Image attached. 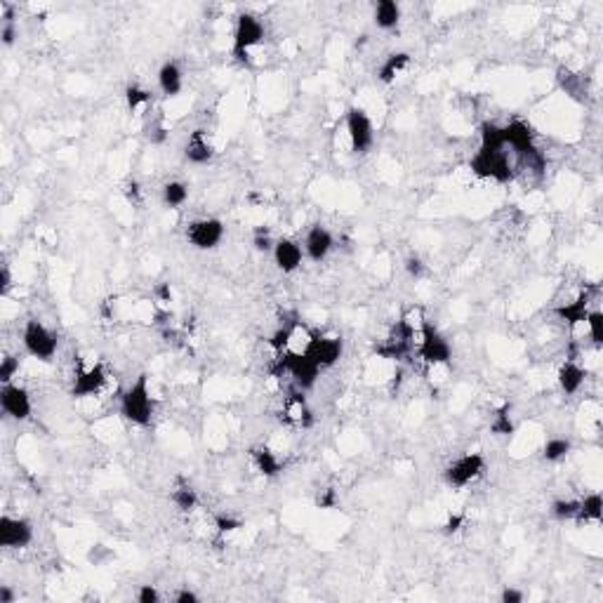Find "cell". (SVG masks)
<instances>
[{
  "label": "cell",
  "instance_id": "cell-25",
  "mask_svg": "<svg viewBox=\"0 0 603 603\" xmlns=\"http://www.w3.org/2000/svg\"><path fill=\"white\" fill-rule=\"evenodd\" d=\"M601 516H603V500H601L599 493H592V495H587L584 500H579V509H577L575 521H579V523H582V521L584 523L587 521L599 523Z\"/></svg>",
  "mask_w": 603,
  "mask_h": 603
},
{
  "label": "cell",
  "instance_id": "cell-39",
  "mask_svg": "<svg viewBox=\"0 0 603 603\" xmlns=\"http://www.w3.org/2000/svg\"><path fill=\"white\" fill-rule=\"evenodd\" d=\"M465 521H467L465 514H450V519H448L445 525H443V532H445V535H455V532H458L462 525H465Z\"/></svg>",
  "mask_w": 603,
  "mask_h": 603
},
{
  "label": "cell",
  "instance_id": "cell-30",
  "mask_svg": "<svg viewBox=\"0 0 603 603\" xmlns=\"http://www.w3.org/2000/svg\"><path fill=\"white\" fill-rule=\"evenodd\" d=\"M579 500H556L552 505V516L556 521H573L577 516Z\"/></svg>",
  "mask_w": 603,
  "mask_h": 603
},
{
  "label": "cell",
  "instance_id": "cell-16",
  "mask_svg": "<svg viewBox=\"0 0 603 603\" xmlns=\"http://www.w3.org/2000/svg\"><path fill=\"white\" fill-rule=\"evenodd\" d=\"M274 262L276 267L281 269L283 274H295L302 267V259H304V250L297 241L292 238H278L274 245Z\"/></svg>",
  "mask_w": 603,
  "mask_h": 603
},
{
  "label": "cell",
  "instance_id": "cell-8",
  "mask_svg": "<svg viewBox=\"0 0 603 603\" xmlns=\"http://www.w3.org/2000/svg\"><path fill=\"white\" fill-rule=\"evenodd\" d=\"M346 135H349L351 149L356 153H368L375 144V128L373 120L368 118V113L359 109V106H351L346 111Z\"/></svg>",
  "mask_w": 603,
  "mask_h": 603
},
{
  "label": "cell",
  "instance_id": "cell-23",
  "mask_svg": "<svg viewBox=\"0 0 603 603\" xmlns=\"http://www.w3.org/2000/svg\"><path fill=\"white\" fill-rule=\"evenodd\" d=\"M401 21V7L393 0H380L375 5V24L382 31H393Z\"/></svg>",
  "mask_w": 603,
  "mask_h": 603
},
{
  "label": "cell",
  "instance_id": "cell-44",
  "mask_svg": "<svg viewBox=\"0 0 603 603\" xmlns=\"http://www.w3.org/2000/svg\"><path fill=\"white\" fill-rule=\"evenodd\" d=\"M139 193H142V189H139V184L133 180V182H128V187H125V196L130 203H139Z\"/></svg>",
  "mask_w": 603,
  "mask_h": 603
},
{
  "label": "cell",
  "instance_id": "cell-47",
  "mask_svg": "<svg viewBox=\"0 0 603 603\" xmlns=\"http://www.w3.org/2000/svg\"><path fill=\"white\" fill-rule=\"evenodd\" d=\"M158 295L163 297L165 302H168L170 297H172V290H170V283H160V285H158Z\"/></svg>",
  "mask_w": 603,
  "mask_h": 603
},
{
  "label": "cell",
  "instance_id": "cell-20",
  "mask_svg": "<svg viewBox=\"0 0 603 603\" xmlns=\"http://www.w3.org/2000/svg\"><path fill=\"white\" fill-rule=\"evenodd\" d=\"M158 88L165 97H177L184 88V73L175 59H168L158 68Z\"/></svg>",
  "mask_w": 603,
  "mask_h": 603
},
{
  "label": "cell",
  "instance_id": "cell-35",
  "mask_svg": "<svg viewBox=\"0 0 603 603\" xmlns=\"http://www.w3.org/2000/svg\"><path fill=\"white\" fill-rule=\"evenodd\" d=\"M215 528H217L224 535V532L243 528V523L238 521V519H234V516H229V514H217V516H215Z\"/></svg>",
  "mask_w": 603,
  "mask_h": 603
},
{
  "label": "cell",
  "instance_id": "cell-4",
  "mask_svg": "<svg viewBox=\"0 0 603 603\" xmlns=\"http://www.w3.org/2000/svg\"><path fill=\"white\" fill-rule=\"evenodd\" d=\"M417 356L427 366H450L453 346L440 335V330L429 321H420V344H417Z\"/></svg>",
  "mask_w": 603,
  "mask_h": 603
},
{
  "label": "cell",
  "instance_id": "cell-10",
  "mask_svg": "<svg viewBox=\"0 0 603 603\" xmlns=\"http://www.w3.org/2000/svg\"><path fill=\"white\" fill-rule=\"evenodd\" d=\"M344 351V342L342 337H330V335H314L309 339L304 354L311 359L321 370L323 368H332L335 363L342 359Z\"/></svg>",
  "mask_w": 603,
  "mask_h": 603
},
{
  "label": "cell",
  "instance_id": "cell-27",
  "mask_svg": "<svg viewBox=\"0 0 603 603\" xmlns=\"http://www.w3.org/2000/svg\"><path fill=\"white\" fill-rule=\"evenodd\" d=\"M172 502L180 512L187 514V512H193V509L198 507V495L191 485H177V488L172 490Z\"/></svg>",
  "mask_w": 603,
  "mask_h": 603
},
{
  "label": "cell",
  "instance_id": "cell-17",
  "mask_svg": "<svg viewBox=\"0 0 603 603\" xmlns=\"http://www.w3.org/2000/svg\"><path fill=\"white\" fill-rule=\"evenodd\" d=\"M283 420L299 429H309L314 424V413H311V408H309L306 398L302 396V391L288 393V398H285V403H283Z\"/></svg>",
  "mask_w": 603,
  "mask_h": 603
},
{
  "label": "cell",
  "instance_id": "cell-26",
  "mask_svg": "<svg viewBox=\"0 0 603 603\" xmlns=\"http://www.w3.org/2000/svg\"><path fill=\"white\" fill-rule=\"evenodd\" d=\"M189 200V187L184 182H168L163 187V203L168 207H182Z\"/></svg>",
  "mask_w": 603,
  "mask_h": 603
},
{
  "label": "cell",
  "instance_id": "cell-18",
  "mask_svg": "<svg viewBox=\"0 0 603 603\" xmlns=\"http://www.w3.org/2000/svg\"><path fill=\"white\" fill-rule=\"evenodd\" d=\"M589 311H592V292L582 290L573 302L561 304L559 309H556V316H559L563 323H568V326H579V323L587 321Z\"/></svg>",
  "mask_w": 603,
  "mask_h": 603
},
{
  "label": "cell",
  "instance_id": "cell-37",
  "mask_svg": "<svg viewBox=\"0 0 603 603\" xmlns=\"http://www.w3.org/2000/svg\"><path fill=\"white\" fill-rule=\"evenodd\" d=\"M149 130V139H151V144H163L165 139H168V128H165V123L163 120H151V125L146 128Z\"/></svg>",
  "mask_w": 603,
  "mask_h": 603
},
{
  "label": "cell",
  "instance_id": "cell-32",
  "mask_svg": "<svg viewBox=\"0 0 603 603\" xmlns=\"http://www.w3.org/2000/svg\"><path fill=\"white\" fill-rule=\"evenodd\" d=\"M493 431L500 436H512L514 434V424H512V417H509V406H502L500 411L495 413Z\"/></svg>",
  "mask_w": 603,
  "mask_h": 603
},
{
  "label": "cell",
  "instance_id": "cell-19",
  "mask_svg": "<svg viewBox=\"0 0 603 603\" xmlns=\"http://www.w3.org/2000/svg\"><path fill=\"white\" fill-rule=\"evenodd\" d=\"M212 156H215V149H212V144L207 142L205 130H193L187 139V146H184V158L193 165H205V163H210Z\"/></svg>",
  "mask_w": 603,
  "mask_h": 603
},
{
  "label": "cell",
  "instance_id": "cell-13",
  "mask_svg": "<svg viewBox=\"0 0 603 603\" xmlns=\"http://www.w3.org/2000/svg\"><path fill=\"white\" fill-rule=\"evenodd\" d=\"M502 137H505L507 149H512L514 156L523 158L525 153H530L535 146V135H532L530 125H525L523 120H512L509 125L502 128Z\"/></svg>",
  "mask_w": 603,
  "mask_h": 603
},
{
  "label": "cell",
  "instance_id": "cell-9",
  "mask_svg": "<svg viewBox=\"0 0 603 603\" xmlns=\"http://www.w3.org/2000/svg\"><path fill=\"white\" fill-rule=\"evenodd\" d=\"M224 222L217 217H205L189 224L187 238L196 250H215L224 238Z\"/></svg>",
  "mask_w": 603,
  "mask_h": 603
},
{
  "label": "cell",
  "instance_id": "cell-40",
  "mask_svg": "<svg viewBox=\"0 0 603 603\" xmlns=\"http://www.w3.org/2000/svg\"><path fill=\"white\" fill-rule=\"evenodd\" d=\"M0 41L5 48H10L17 41V24H0Z\"/></svg>",
  "mask_w": 603,
  "mask_h": 603
},
{
  "label": "cell",
  "instance_id": "cell-43",
  "mask_svg": "<svg viewBox=\"0 0 603 603\" xmlns=\"http://www.w3.org/2000/svg\"><path fill=\"white\" fill-rule=\"evenodd\" d=\"M198 601H200V597L191 589H180L175 594V603H198Z\"/></svg>",
  "mask_w": 603,
  "mask_h": 603
},
{
  "label": "cell",
  "instance_id": "cell-41",
  "mask_svg": "<svg viewBox=\"0 0 603 603\" xmlns=\"http://www.w3.org/2000/svg\"><path fill=\"white\" fill-rule=\"evenodd\" d=\"M523 592L521 589H516V587H505L500 594V601L502 603H523Z\"/></svg>",
  "mask_w": 603,
  "mask_h": 603
},
{
  "label": "cell",
  "instance_id": "cell-29",
  "mask_svg": "<svg viewBox=\"0 0 603 603\" xmlns=\"http://www.w3.org/2000/svg\"><path fill=\"white\" fill-rule=\"evenodd\" d=\"M125 102H128V109L133 111V113H137V111H142L144 106L151 104V92L144 90V88H139V85H128Z\"/></svg>",
  "mask_w": 603,
  "mask_h": 603
},
{
  "label": "cell",
  "instance_id": "cell-38",
  "mask_svg": "<svg viewBox=\"0 0 603 603\" xmlns=\"http://www.w3.org/2000/svg\"><path fill=\"white\" fill-rule=\"evenodd\" d=\"M137 601L139 603H158L160 601V594L153 584H142L137 592Z\"/></svg>",
  "mask_w": 603,
  "mask_h": 603
},
{
  "label": "cell",
  "instance_id": "cell-3",
  "mask_svg": "<svg viewBox=\"0 0 603 603\" xmlns=\"http://www.w3.org/2000/svg\"><path fill=\"white\" fill-rule=\"evenodd\" d=\"M276 373L290 375V380L295 382L297 389L306 391L319 382L321 368L316 366V363L309 359L304 351H283V354H278Z\"/></svg>",
  "mask_w": 603,
  "mask_h": 603
},
{
  "label": "cell",
  "instance_id": "cell-1",
  "mask_svg": "<svg viewBox=\"0 0 603 603\" xmlns=\"http://www.w3.org/2000/svg\"><path fill=\"white\" fill-rule=\"evenodd\" d=\"M505 137H502V128L493 125V123H483L481 128V146L474 153V158L469 160L471 172L483 180H493L498 184H507L514 180V163L509 158Z\"/></svg>",
  "mask_w": 603,
  "mask_h": 603
},
{
  "label": "cell",
  "instance_id": "cell-7",
  "mask_svg": "<svg viewBox=\"0 0 603 603\" xmlns=\"http://www.w3.org/2000/svg\"><path fill=\"white\" fill-rule=\"evenodd\" d=\"M485 471V458L481 453H467L462 458L453 460L445 467L443 478L450 488H465V485L474 483L476 478H481Z\"/></svg>",
  "mask_w": 603,
  "mask_h": 603
},
{
  "label": "cell",
  "instance_id": "cell-31",
  "mask_svg": "<svg viewBox=\"0 0 603 603\" xmlns=\"http://www.w3.org/2000/svg\"><path fill=\"white\" fill-rule=\"evenodd\" d=\"M584 323H587V328H589L592 342L597 344V346H601L603 344V311H599V309H592Z\"/></svg>",
  "mask_w": 603,
  "mask_h": 603
},
{
  "label": "cell",
  "instance_id": "cell-34",
  "mask_svg": "<svg viewBox=\"0 0 603 603\" xmlns=\"http://www.w3.org/2000/svg\"><path fill=\"white\" fill-rule=\"evenodd\" d=\"M19 373V356H14V354H7L0 363V382L3 384H10L12 377Z\"/></svg>",
  "mask_w": 603,
  "mask_h": 603
},
{
  "label": "cell",
  "instance_id": "cell-11",
  "mask_svg": "<svg viewBox=\"0 0 603 603\" xmlns=\"http://www.w3.org/2000/svg\"><path fill=\"white\" fill-rule=\"evenodd\" d=\"M0 408H3V413L10 417V420H17V422H24L31 417V411H34V406H31V396L24 386L19 384H3V389H0Z\"/></svg>",
  "mask_w": 603,
  "mask_h": 603
},
{
  "label": "cell",
  "instance_id": "cell-14",
  "mask_svg": "<svg viewBox=\"0 0 603 603\" xmlns=\"http://www.w3.org/2000/svg\"><path fill=\"white\" fill-rule=\"evenodd\" d=\"M106 384V370L102 363H95L90 368H81L73 377V389L71 393L76 398H88L102 391V386Z\"/></svg>",
  "mask_w": 603,
  "mask_h": 603
},
{
  "label": "cell",
  "instance_id": "cell-33",
  "mask_svg": "<svg viewBox=\"0 0 603 603\" xmlns=\"http://www.w3.org/2000/svg\"><path fill=\"white\" fill-rule=\"evenodd\" d=\"M252 245H254V250H257V252L274 250L276 241L272 238V231H269L267 227H257V229L252 231Z\"/></svg>",
  "mask_w": 603,
  "mask_h": 603
},
{
  "label": "cell",
  "instance_id": "cell-24",
  "mask_svg": "<svg viewBox=\"0 0 603 603\" xmlns=\"http://www.w3.org/2000/svg\"><path fill=\"white\" fill-rule=\"evenodd\" d=\"M252 460H254V465H257L262 476L274 478V476L281 474V460H278L274 455V450H269V448H254Z\"/></svg>",
  "mask_w": 603,
  "mask_h": 603
},
{
  "label": "cell",
  "instance_id": "cell-45",
  "mask_svg": "<svg viewBox=\"0 0 603 603\" xmlns=\"http://www.w3.org/2000/svg\"><path fill=\"white\" fill-rule=\"evenodd\" d=\"M17 601V594L10 584H0V603H14Z\"/></svg>",
  "mask_w": 603,
  "mask_h": 603
},
{
  "label": "cell",
  "instance_id": "cell-15",
  "mask_svg": "<svg viewBox=\"0 0 603 603\" xmlns=\"http://www.w3.org/2000/svg\"><path fill=\"white\" fill-rule=\"evenodd\" d=\"M332 247H335V238H332V234L323 227V224H314V227L306 231L304 252L309 259L316 262V264H321V262L328 257L332 252Z\"/></svg>",
  "mask_w": 603,
  "mask_h": 603
},
{
  "label": "cell",
  "instance_id": "cell-12",
  "mask_svg": "<svg viewBox=\"0 0 603 603\" xmlns=\"http://www.w3.org/2000/svg\"><path fill=\"white\" fill-rule=\"evenodd\" d=\"M34 542V525L29 519H14V516H0V547L24 549Z\"/></svg>",
  "mask_w": 603,
  "mask_h": 603
},
{
  "label": "cell",
  "instance_id": "cell-22",
  "mask_svg": "<svg viewBox=\"0 0 603 603\" xmlns=\"http://www.w3.org/2000/svg\"><path fill=\"white\" fill-rule=\"evenodd\" d=\"M408 66H411V55L408 52H391L380 64V68H377V78L384 85H391Z\"/></svg>",
  "mask_w": 603,
  "mask_h": 603
},
{
  "label": "cell",
  "instance_id": "cell-46",
  "mask_svg": "<svg viewBox=\"0 0 603 603\" xmlns=\"http://www.w3.org/2000/svg\"><path fill=\"white\" fill-rule=\"evenodd\" d=\"M319 505H321V507H332V505H335V490H332V488L326 490V498L319 500Z\"/></svg>",
  "mask_w": 603,
  "mask_h": 603
},
{
  "label": "cell",
  "instance_id": "cell-42",
  "mask_svg": "<svg viewBox=\"0 0 603 603\" xmlns=\"http://www.w3.org/2000/svg\"><path fill=\"white\" fill-rule=\"evenodd\" d=\"M12 288V276H10V267L3 264V269H0V295H7Z\"/></svg>",
  "mask_w": 603,
  "mask_h": 603
},
{
  "label": "cell",
  "instance_id": "cell-5",
  "mask_svg": "<svg viewBox=\"0 0 603 603\" xmlns=\"http://www.w3.org/2000/svg\"><path fill=\"white\" fill-rule=\"evenodd\" d=\"M21 342H24V349L38 361H52L59 349L57 335L38 319L26 321L24 332H21Z\"/></svg>",
  "mask_w": 603,
  "mask_h": 603
},
{
  "label": "cell",
  "instance_id": "cell-6",
  "mask_svg": "<svg viewBox=\"0 0 603 603\" xmlns=\"http://www.w3.org/2000/svg\"><path fill=\"white\" fill-rule=\"evenodd\" d=\"M262 38H264V26H262V21L250 12L238 14L236 31H234V57L238 64L250 66V55H247V52H250L254 45H259Z\"/></svg>",
  "mask_w": 603,
  "mask_h": 603
},
{
  "label": "cell",
  "instance_id": "cell-28",
  "mask_svg": "<svg viewBox=\"0 0 603 603\" xmlns=\"http://www.w3.org/2000/svg\"><path fill=\"white\" fill-rule=\"evenodd\" d=\"M570 440L568 438H549L547 443H545V450H542V458L547 462H561V460H566V455L570 453Z\"/></svg>",
  "mask_w": 603,
  "mask_h": 603
},
{
  "label": "cell",
  "instance_id": "cell-21",
  "mask_svg": "<svg viewBox=\"0 0 603 603\" xmlns=\"http://www.w3.org/2000/svg\"><path fill=\"white\" fill-rule=\"evenodd\" d=\"M556 380H559V386H561L563 393L573 396V393H577L579 389H582V384L587 380V370L582 366H577V363L570 359V361H566L559 368V375H556Z\"/></svg>",
  "mask_w": 603,
  "mask_h": 603
},
{
  "label": "cell",
  "instance_id": "cell-2",
  "mask_svg": "<svg viewBox=\"0 0 603 603\" xmlns=\"http://www.w3.org/2000/svg\"><path fill=\"white\" fill-rule=\"evenodd\" d=\"M153 408H156V401H153L151 391H149V375L142 373L125 391H123L120 415L125 417L128 422L137 424V427H149L153 420Z\"/></svg>",
  "mask_w": 603,
  "mask_h": 603
},
{
  "label": "cell",
  "instance_id": "cell-36",
  "mask_svg": "<svg viewBox=\"0 0 603 603\" xmlns=\"http://www.w3.org/2000/svg\"><path fill=\"white\" fill-rule=\"evenodd\" d=\"M406 272H408V276L417 281V278H422L424 274H427V264H424L417 254H411V257L406 259Z\"/></svg>",
  "mask_w": 603,
  "mask_h": 603
}]
</instances>
